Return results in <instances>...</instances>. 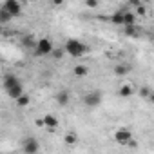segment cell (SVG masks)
Segmentation results:
<instances>
[{
	"mask_svg": "<svg viewBox=\"0 0 154 154\" xmlns=\"http://www.w3.org/2000/svg\"><path fill=\"white\" fill-rule=\"evenodd\" d=\"M102 100H103V94L100 91H91V93H87L84 96V105H87V107H98L102 103Z\"/></svg>",
	"mask_w": 154,
	"mask_h": 154,
	"instance_id": "277c9868",
	"label": "cell"
},
{
	"mask_svg": "<svg viewBox=\"0 0 154 154\" xmlns=\"http://www.w3.org/2000/svg\"><path fill=\"white\" fill-rule=\"evenodd\" d=\"M54 47H53V42L49 38H40L38 44H36V49H35V54L36 56H47V54H53Z\"/></svg>",
	"mask_w": 154,
	"mask_h": 154,
	"instance_id": "3957f363",
	"label": "cell"
},
{
	"mask_svg": "<svg viewBox=\"0 0 154 154\" xmlns=\"http://www.w3.org/2000/svg\"><path fill=\"white\" fill-rule=\"evenodd\" d=\"M129 6H132V8H140V6H141V2H140V0H131Z\"/></svg>",
	"mask_w": 154,
	"mask_h": 154,
	"instance_id": "d4e9b609",
	"label": "cell"
},
{
	"mask_svg": "<svg viewBox=\"0 0 154 154\" xmlns=\"http://www.w3.org/2000/svg\"><path fill=\"white\" fill-rule=\"evenodd\" d=\"M63 51H65L69 56H72V58H80V56H84V54L89 51V47H87L84 42L76 40V38H69V40L65 42Z\"/></svg>",
	"mask_w": 154,
	"mask_h": 154,
	"instance_id": "7a4b0ae2",
	"label": "cell"
},
{
	"mask_svg": "<svg viewBox=\"0 0 154 154\" xmlns=\"http://www.w3.org/2000/svg\"><path fill=\"white\" fill-rule=\"evenodd\" d=\"M58 125H60V122H58V118L54 114H44V127L49 132H54L58 129Z\"/></svg>",
	"mask_w": 154,
	"mask_h": 154,
	"instance_id": "ba28073f",
	"label": "cell"
},
{
	"mask_svg": "<svg viewBox=\"0 0 154 154\" xmlns=\"http://www.w3.org/2000/svg\"><path fill=\"white\" fill-rule=\"evenodd\" d=\"M85 6H87V8H91V9H94V8H98V2H96V0H87Z\"/></svg>",
	"mask_w": 154,
	"mask_h": 154,
	"instance_id": "603a6c76",
	"label": "cell"
},
{
	"mask_svg": "<svg viewBox=\"0 0 154 154\" xmlns=\"http://www.w3.org/2000/svg\"><path fill=\"white\" fill-rule=\"evenodd\" d=\"M2 8H4L11 17H18V15L22 13V4L18 2V0H6Z\"/></svg>",
	"mask_w": 154,
	"mask_h": 154,
	"instance_id": "52a82bcc",
	"label": "cell"
},
{
	"mask_svg": "<svg viewBox=\"0 0 154 154\" xmlns=\"http://www.w3.org/2000/svg\"><path fill=\"white\" fill-rule=\"evenodd\" d=\"M63 143H65L67 147H74L76 143H78V134H76L74 131H69V132L63 136Z\"/></svg>",
	"mask_w": 154,
	"mask_h": 154,
	"instance_id": "8fae6325",
	"label": "cell"
},
{
	"mask_svg": "<svg viewBox=\"0 0 154 154\" xmlns=\"http://www.w3.org/2000/svg\"><path fill=\"white\" fill-rule=\"evenodd\" d=\"M150 40H152V42H154V29H152V31H150Z\"/></svg>",
	"mask_w": 154,
	"mask_h": 154,
	"instance_id": "83f0119b",
	"label": "cell"
},
{
	"mask_svg": "<svg viewBox=\"0 0 154 154\" xmlns=\"http://www.w3.org/2000/svg\"><path fill=\"white\" fill-rule=\"evenodd\" d=\"M134 13H136V17H145V15H147V8L141 4L140 8H136V11H134Z\"/></svg>",
	"mask_w": 154,
	"mask_h": 154,
	"instance_id": "ffe728a7",
	"label": "cell"
},
{
	"mask_svg": "<svg viewBox=\"0 0 154 154\" xmlns=\"http://www.w3.org/2000/svg\"><path fill=\"white\" fill-rule=\"evenodd\" d=\"M72 74L76 76V78H84V76L89 74V67L84 65V63H78V65H74V67H72Z\"/></svg>",
	"mask_w": 154,
	"mask_h": 154,
	"instance_id": "30bf717a",
	"label": "cell"
},
{
	"mask_svg": "<svg viewBox=\"0 0 154 154\" xmlns=\"http://www.w3.org/2000/svg\"><path fill=\"white\" fill-rule=\"evenodd\" d=\"M4 89H6L8 96L13 98L15 102L24 94V85H22V82L17 78L15 74H6L4 76Z\"/></svg>",
	"mask_w": 154,
	"mask_h": 154,
	"instance_id": "6da1fadb",
	"label": "cell"
},
{
	"mask_svg": "<svg viewBox=\"0 0 154 154\" xmlns=\"http://www.w3.org/2000/svg\"><path fill=\"white\" fill-rule=\"evenodd\" d=\"M63 53H65V51H62V49H54V51H53V56H54L56 60H60V58L63 56Z\"/></svg>",
	"mask_w": 154,
	"mask_h": 154,
	"instance_id": "7402d4cb",
	"label": "cell"
},
{
	"mask_svg": "<svg viewBox=\"0 0 154 154\" xmlns=\"http://www.w3.org/2000/svg\"><path fill=\"white\" fill-rule=\"evenodd\" d=\"M36 125H38V127H44V118H38V120H36Z\"/></svg>",
	"mask_w": 154,
	"mask_h": 154,
	"instance_id": "484cf974",
	"label": "cell"
},
{
	"mask_svg": "<svg viewBox=\"0 0 154 154\" xmlns=\"http://www.w3.org/2000/svg\"><path fill=\"white\" fill-rule=\"evenodd\" d=\"M118 93H120V96H122V98H129V96H132V94H134V85H132V84H123V85L120 87V91H118Z\"/></svg>",
	"mask_w": 154,
	"mask_h": 154,
	"instance_id": "4fadbf2b",
	"label": "cell"
},
{
	"mask_svg": "<svg viewBox=\"0 0 154 154\" xmlns=\"http://www.w3.org/2000/svg\"><path fill=\"white\" fill-rule=\"evenodd\" d=\"M131 72V67L127 65V63H116L114 65V74L116 76H125V74H129Z\"/></svg>",
	"mask_w": 154,
	"mask_h": 154,
	"instance_id": "5bb4252c",
	"label": "cell"
},
{
	"mask_svg": "<svg viewBox=\"0 0 154 154\" xmlns=\"http://www.w3.org/2000/svg\"><path fill=\"white\" fill-rule=\"evenodd\" d=\"M140 35V27L138 26H129L125 27V36H138Z\"/></svg>",
	"mask_w": 154,
	"mask_h": 154,
	"instance_id": "e0dca14e",
	"label": "cell"
},
{
	"mask_svg": "<svg viewBox=\"0 0 154 154\" xmlns=\"http://www.w3.org/2000/svg\"><path fill=\"white\" fill-rule=\"evenodd\" d=\"M150 93H152V91H150V89H149V87H147V85H145V87H141V89H140V94H141V96H143V98H149V96H150Z\"/></svg>",
	"mask_w": 154,
	"mask_h": 154,
	"instance_id": "44dd1931",
	"label": "cell"
},
{
	"mask_svg": "<svg viewBox=\"0 0 154 154\" xmlns=\"http://www.w3.org/2000/svg\"><path fill=\"white\" fill-rule=\"evenodd\" d=\"M123 26H136V13L134 11H123Z\"/></svg>",
	"mask_w": 154,
	"mask_h": 154,
	"instance_id": "7c38bea8",
	"label": "cell"
},
{
	"mask_svg": "<svg viewBox=\"0 0 154 154\" xmlns=\"http://www.w3.org/2000/svg\"><path fill=\"white\" fill-rule=\"evenodd\" d=\"M114 141L116 143H120V145H127L131 140H132V132H131V129H125V127H122V129H116L114 131Z\"/></svg>",
	"mask_w": 154,
	"mask_h": 154,
	"instance_id": "5b68a950",
	"label": "cell"
},
{
	"mask_svg": "<svg viewBox=\"0 0 154 154\" xmlns=\"http://www.w3.org/2000/svg\"><path fill=\"white\" fill-rule=\"evenodd\" d=\"M29 102H31L29 94H22V96L17 100V105H18V107H27V105H29Z\"/></svg>",
	"mask_w": 154,
	"mask_h": 154,
	"instance_id": "ac0fdd59",
	"label": "cell"
},
{
	"mask_svg": "<svg viewBox=\"0 0 154 154\" xmlns=\"http://www.w3.org/2000/svg\"><path fill=\"white\" fill-rule=\"evenodd\" d=\"M22 150H24V154H36V152L40 150V143H38V140L33 138V136L26 138V140L22 141Z\"/></svg>",
	"mask_w": 154,
	"mask_h": 154,
	"instance_id": "8992f818",
	"label": "cell"
},
{
	"mask_svg": "<svg viewBox=\"0 0 154 154\" xmlns=\"http://www.w3.org/2000/svg\"><path fill=\"white\" fill-rule=\"evenodd\" d=\"M56 102H58V105H62V107H65L69 102H71V94H69V91H58L56 93Z\"/></svg>",
	"mask_w": 154,
	"mask_h": 154,
	"instance_id": "9c48e42d",
	"label": "cell"
},
{
	"mask_svg": "<svg viewBox=\"0 0 154 154\" xmlns=\"http://www.w3.org/2000/svg\"><path fill=\"white\" fill-rule=\"evenodd\" d=\"M13 17L4 9V8H0V22H8V20H11Z\"/></svg>",
	"mask_w": 154,
	"mask_h": 154,
	"instance_id": "d6986e66",
	"label": "cell"
},
{
	"mask_svg": "<svg viewBox=\"0 0 154 154\" xmlns=\"http://www.w3.org/2000/svg\"><path fill=\"white\" fill-rule=\"evenodd\" d=\"M111 22L114 26H123V11H114L111 15Z\"/></svg>",
	"mask_w": 154,
	"mask_h": 154,
	"instance_id": "2e32d148",
	"label": "cell"
},
{
	"mask_svg": "<svg viewBox=\"0 0 154 154\" xmlns=\"http://www.w3.org/2000/svg\"><path fill=\"white\" fill-rule=\"evenodd\" d=\"M149 102H150V103H154V91L150 93V96H149Z\"/></svg>",
	"mask_w": 154,
	"mask_h": 154,
	"instance_id": "4316f807",
	"label": "cell"
},
{
	"mask_svg": "<svg viewBox=\"0 0 154 154\" xmlns=\"http://www.w3.org/2000/svg\"><path fill=\"white\" fill-rule=\"evenodd\" d=\"M36 44H38V40H35V36H31V35H26V36L22 38V45H24V47L36 49Z\"/></svg>",
	"mask_w": 154,
	"mask_h": 154,
	"instance_id": "9a60e30c",
	"label": "cell"
},
{
	"mask_svg": "<svg viewBox=\"0 0 154 154\" xmlns=\"http://www.w3.org/2000/svg\"><path fill=\"white\" fill-rule=\"evenodd\" d=\"M125 147H129V149H138V141H136V140L132 138V140H131V141H129V143H127Z\"/></svg>",
	"mask_w": 154,
	"mask_h": 154,
	"instance_id": "cb8c5ba5",
	"label": "cell"
}]
</instances>
